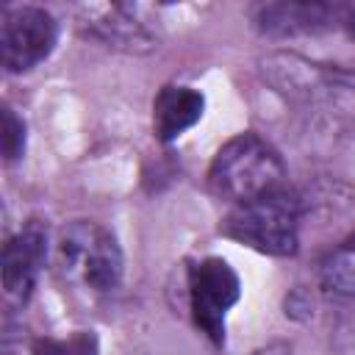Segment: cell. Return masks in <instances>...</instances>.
<instances>
[{"label": "cell", "mask_w": 355, "mask_h": 355, "mask_svg": "<svg viewBox=\"0 0 355 355\" xmlns=\"http://www.w3.org/2000/svg\"><path fill=\"white\" fill-rule=\"evenodd\" d=\"M55 272L92 294L114 291L122 280V250L111 230L97 222H72L67 225L53 244Z\"/></svg>", "instance_id": "3957f363"}, {"label": "cell", "mask_w": 355, "mask_h": 355, "mask_svg": "<svg viewBox=\"0 0 355 355\" xmlns=\"http://www.w3.org/2000/svg\"><path fill=\"white\" fill-rule=\"evenodd\" d=\"M94 352H97V341L89 333L72 336L67 341H61V338L33 341V355H94Z\"/></svg>", "instance_id": "7c38bea8"}, {"label": "cell", "mask_w": 355, "mask_h": 355, "mask_svg": "<svg viewBox=\"0 0 355 355\" xmlns=\"http://www.w3.org/2000/svg\"><path fill=\"white\" fill-rule=\"evenodd\" d=\"M319 280H322V288L333 297H341V300L355 297V230L322 261Z\"/></svg>", "instance_id": "8fae6325"}, {"label": "cell", "mask_w": 355, "mask_h": 355, "mask_svg": "<svg viewBox=\"0 0 355 355\" xmlns=\"http://www.w3.org/2000/svg\"><path fill=\"white\" fill-rule=\"evenodd\" d=\"M205 97L191 86H164L153 103V130L161 141H175L202 116Z\"/></svg>", "instance_id": "30bf717a"}, {"label": "cell", "mask_w": 355, "mask_h": 355, "mask_svg": "<svg viewBox=\"0 0 355 355\" xmlns=\"http://www.w3.org/2000/svg\"><path fill=\"white\" fill-rule=\"evenodd\" d=\"M25 150V122L11 111L3 108V153L6 161H17Z\"/></svg>", "instance_id": "4fadbf2b"}, {"label": "cell", "mask_w": 355, "mask_h": 355, "mask_svg": "<svg viewBox=\"0 0 355 355\" xmlns=\"http://www.w3.org/2000/svg\"><path fill=\"white\" fill-rule=\"evenodd\" d=\"M338 22V6L330 3H266L255 11V25L266 36L316 33Z\"/></svg>", "instance_id": "9c48e42d"}, {"label": "cell", "mask_w": 355, "mask_h": 355, "mask_svg": "<svg viewBox=\"0 0 355 355\" xmlns=\"http://www.w3.org/2000/svg\"><path fill=\"white\" fill-rule=\"evenodd\" d=\"M208 183L219 200L241 205L283 189L286 166L266 139L247 130L216 150L208 169Z\"/></svg>", "instance_id": "7a4b0ae2"}, {"label": "cell", "mask_w": 355, "mask_h": 355, "mask_svg": "<svg viewBox=\"0 0 355 355\" xmlns=\"http://www.w3.org/2000/svg\"><path fill=\"white\" fill-rule=\"evenodd\" d=\"M261 78L311 125H355V75L308 61L297 53H269L258 61Z\"/></svg>", "instance_id": "6da1fadb"}, {"label": "cell", "mask_w": 355, "mask_h": 355, "mask_svg": "<svg viewBox=\"0 0 355 355\" xmlns=\"http://www.w3.org/2000/svg\"><path fill=\"white\" fill-rule=\"evenodd\" d=\"M47 227L36 219L28 222L3 247V291L14 302H25L36 286V277L47 261Z\"/></svg>", "instance_id": "52a82bcc"}, {"label": "cell", "mask_w": 355, "mask_h": 355, "mask_svg": "<svg viewBox=\"0 0 355 355\" xmlns=\"http://www.w3.org/2000/svg\"><path fill=\"white\" fill-rule=\"evenodd\" d=\"M241 283L225 258H202L189 272V305L197 327L216 344L225 341V313L239 302Z\"/></svg>", "instance_id": "5b68a950"}, {"label": "cell", "mask_w": 355, "mask_h": 355, "mask_svg": "<svg viewBox=\"0 0 355 355\" xmlns=\"http://www.w3.org/2000/svg\"><path fill=\"white\" fill-rule=\"evenodd\" d=\"M80 14L89 33L105 42L108 47H122L128 53H147L155 47L153 31L136 17V8L130 6H83Z\"/></svg>", "instance_id": "ba28073f"}, {"label": "cell", "mask_w": 355, "mask_h": 355, "mask_svg": "<svg viewBox=\"0 0 355 355\" xmlns=\"http://www.w3.org/2000/svg\"><path fill=\"white\" fill-rule=\"evenodd\" d=\"M222 233L263 255H294L300 247V197L283 186L258 200L233 205L222 222Z\"/></svg>", "instance_id": "277c9868"}, {"label": "cell", "mask_w": 355, "mask_h": 355, "mask_svg": "<svg viewBox=\"0 0 355 355\" xmlns=\"http://www.w3.org/2000/svg\"><path fill=\"white\" fill-rule=\"evenodd\" d=\"M338 25L344 28V33L355 42V3L338 6Z\"/></svg>", "instance_id": "5bb4252c"}, {"label": "cell", "mask_w": 355, "mask_h": 355, "mask_svg": "<svg viewBox=\"0 0 355 355\" xmlns=\"http://www.w3.org/2000/svg\"><path fill=\"white\" fill-rule=\"evenodd\" d=\"M3 355H17V352H14L11 347H6V349H3Z\"/></svg>", "instance_id": "9a60e30c"}, {"label": "cell", "mask_w": 355, "mask_h": 355, "mask_svg": "<svg viewBox=\"0 0 355 355\" xmlns=\"http://www.w3.org/2000/svg\"><path fill=\"white\" fill-rule=\"evenodd\" d=\"M58 39V25L50 11L39 6H17L3 11L0 58L8 72H28L44 61Z\"/></svg>", "instance_id": "8992f818"}]
</instances>
